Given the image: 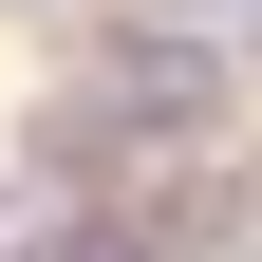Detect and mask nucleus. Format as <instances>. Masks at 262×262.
Wrapping results in <instances>:
<instances>
[{
  "instance_id": "1",
  "label": "nucleus",
  "mask_w": 262,
  "mask_h": 262,
  "mask_svg": "<svg viewBox=\"0 0 262 262\" xmlns=\"http://www.w3.org/2000/svg\"><path fill=\"white\" fill-rule=\"evenodd\" d=\"M0 19H56V0H0Z\"/></svg>"
},
{
  "instance_id": "2",
  "label": "nucleus",
  "mask_w": 262,
  "mask_h": 262,
  "mask_svg": "<svg viewBox=\"0 0 262 262\" xmlns=\"http://www.w3.org/2000/svg\"><path fill=\"white\" fill-rule=\"evenodd\" d=\"M244 56H262V19H244Z\"/></svg>"
}]
</instances>
